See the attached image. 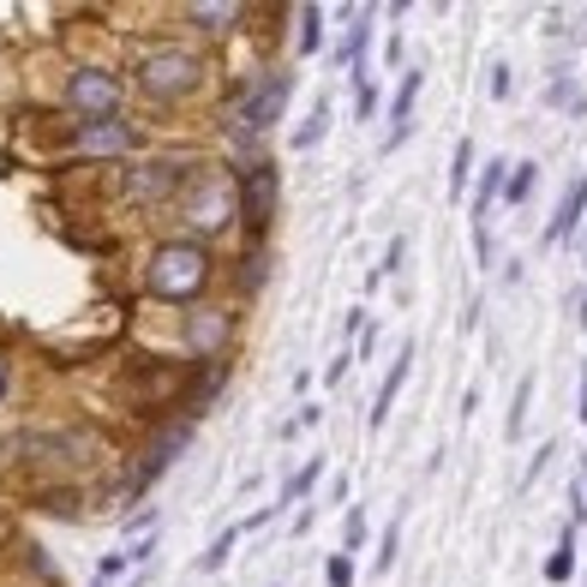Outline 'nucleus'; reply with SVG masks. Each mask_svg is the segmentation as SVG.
<instances>
[{"instance_id": "obj_1", "label": "nucleus", "mask_w": 587, "mask_h": 587, "mask_svg": "<svg viewBox=\"0 0 587 587\" xmlns=\"http://www.w3.org/2000/svg\"><path fill=\"white\" fill-rule=\"evenodd\" d=\"M216 282V258H210V246H198V240H163L151 258H144V294L151 300H163V306H193L204 300V288Z\"/></svg>"}, {"instance_id": "obj_2", "label": "nucleus", "mask_w": 587, "mask_h": 587, "mask_svg": "<svg viewBox=\"0 0 587 587\" xmlns=\"http://www.w3.org/2000/svg\"><path fill=\"white\" fill-rule=\"evenodd\" d=\"M204 79H210V66H204L198 49H181V42H163V49H144L138 66H132V91L144 102H193L204 91Z\"/></svg>"}, {"instance_id": "obj_3", "label": "nucleus", "mask_w": 587, "mask_h": 587, "mask_svg": "<svg viewBox=\"0 0 587 587\" xmlns=\"http://www.w3.org/2000/svg\"><path fill=\"white\" fill-rule=\"evenodd\" d=\"M174 210H181L186 240L204 246V240H216V234H228L234 223H240V186H234L228 168H198Z\"/></svg>"}, {"instance_id": "obj_4", "label": "nucleus", "mask_w": 587, "mask_h": 587, "mask_svg": "<svg viewBox=\"0 0 587 587\" xmlns=\"http://www.w3.org/2000/svg\"><path fill=\"white\" fill-rule=\"evenodd\" d=\"M294 102V72L288 66H264L253 79L234 91V132H246V138H264L270 126H282Z\"/></svg>"}, {"instance_id": "obj_5", "label": "nucleus", "mask_w": 587, "mask_h": 587, "mask_svg": "<svg viewBox=\"0 0 587 587\" xmlns=\"http://www.w3.org/2000/svg\"><path fill=\"white\" fill-rule=\"evenodd\" d=\"M61 102L79 114V126H91V121H121V109H126V79H121V72H109V66H72Z\"/></svg>"}, {"instance_id": "obj_6", "label": "nucleus", "mask_w": 587, "mask_h": 587, "mask_svg": "<svg viewBox=\"0 0 587 587\" xmlns=\"http://www.w3.org/2000/svg\"><path fill=\"white\" fill-rule=\"evenodd\" d=\"M198 168L204 163H193V156H151V163H132L121 186L132 204H181V193L193 186Z\"/></svg>"}, {"instance_id": "obj_7", "label": "nucleus", "mask_w": 587, "mask_h": 587, "mask_svg": "<svg viewBox=\"0 0 587 587\" xmlns=\"http://www.w3.org/2000/svg\"><path fill=\"white\" fill-rule=\"evenodd\" d=\"M234 186H240V228L253 234V240H264L276 223V204H282V174H276V163H246L240 174H234Z\"/></svg>"}, {"instance_id": "obj_8", "label": "nucleus", "mask_w": 587, "mask_h": 587, "mask_svg": "<svg viewBox=\"0 0 587 587\" xmlns=\"http://www.w3.org/2000/svg\"><path fill=\"white\" fill-rule=\"evenodd\" d=\"M144 144V132L132 121H91V126H72V151L91 156V163H121Z\"/></svg>"}, {"instance_id": "obj_9", "label": "nucleus", "mask_w": 587, "mask_h": 587, "mask_svg": "<svg viewBox=\"0 0 587 587\" xmlns=\"http://www.w3.org/2000/svg\"><path fill=\"white\" fill-rule=\"evenodd\" d=\"M186 444H193V420H168V425H163V432H156V437H151V450H144V456H138V474H132V486H126V492H132V497H138V492H144V486H151V480H156V474H168V462H174V456H181V450H186Z\"/></svg>"}, {"instance_id": "obj_10", "label": "nucleus", "mask_w": 587, "mask_h": 587, "mask_svg": "<svg viewBox=\"0 0 587 587\" xmlns=\"http://www.w3.org/2000/svg\"><path fill=\"white\" fill-rule=\"evenodd\" d=\"M228 342H234V318L228 312H193V318H186V348L198 354V365L204 360H223Z\"/></svg>"}, {"instance_id": "obj_11", "label": "nucleus", "mask_w": 587, "mask_h": 587, "mask_svg": "<svg viewBox=\"0 0 587 587\" xmlns=\"http://www.w3.org/2000/svg\"><path fill=\"white\" fill-rule=\"evenodd\" d=\"M181 19L204 37H234L246 24V7H234V0H193V7H181Z\"/></svg>"}, {"instance_id": "obj_12", "label": "nucleus", "mask_w": 587, "mask_h": 587, "mask_svg": "<svg viewBox=\"0 0 587 587\" xmlns=\"http://www.w3.org/2000/svg\"><path fill=\"white\" fill-rule=\"evenodd\" d=\"M581 223H587V181H569L564 198H557V210H552V223H546V246H569Z\"/></svg>"}, {"instance_id": "obj_13", "label": "nucleus", "mask_w": 587, "mask_h": 587, "mask_svg": "<svg viewBox=\"0 0 587 587\" xmlns=\"http://www.w3.org/2000/svg\"><path fill=\"white\" fill-rule=\"evenodd\" d=\"M420 84H425V72H420V66H408V72H402V84H395V96H390V138H384V151H395V144H402L408 132H414Z\"/></svg>"}, {"instance_id": "obj_14", "label": "nucleus", "mask_w": 587, "mask_h": 587, "mask_svg": "<svg viewBox=\"0 0 587 587\" xmlns=\"http://www.w3.org/2000/svg\"><path fill=\"white\" fill-rule=\"evenodd\" d=\"M504 181H509V163H504V156H492V163L474 174V228H486L492 204L504 198Z\"/></svg>"}, {"instance_id": "obj_15", "label": "nucleus", "mask_w": 587, "mask_h": 587, "mask_svg": "<svg viewBox=\"0 0 587 587\" xmlns=\"http://www.w3.org/2000/svg\"><path fill=\"white\" fill-rule=\"evenodd\" d=\"M408 365H414V348H408V342H402V354H395V365H390V372H384V384H378V395H372V414H365V420H372V432H378V425H384V420H390L395 395H402V384H408Z\"/></svg>"}, {"instance_id": "obj_16", "label": "nucleus", "mask_w": 587, "mask_h": 587, "mask_svg": "<svg viewBox=\"0 0 587 587\" xmlns=\"http://www.w3.org/2000/svg\"><path fill=\"white\" fill-rule=\"evenodd\" d=\"M294 24H300V31H294V49H300V54L325 49V7H300V12H294Z\"/></svg>"}, {"instance_id": "obj_17", "label": "nucleus", "mask_w": 587, "mask_h": 587, "mask_svg": "<svg viewBox=\"0 0 587 587\" xmlns=\"http://www.w3.org/2000/svg\"><path fill=\"white\" fill-rule=\"evenodd\" d=\"M534 186H539V163H509V181H504V204L516 210V204L534 198Z\"/></svg>"}, {"instance_id": "obj_18", "label": "nucleus", "mask_w": 587, "mask_h": 587, "mask_svg": "<svg viewBox=\"0 0 587 587\" xmlns=\"http://www.w3.org/2000/svg\"><path fill=\"white\" fill-rule=\"evenodd\" d=\"M318 480H325V456H312V462H306V467H300V474H294V480H288V486H282V497H276V509H294V504H300V497H306V492H312V486H318Z\"/></svg>"}, {"instance_id": "obj_19", "label": "nucleus", "mask_w": 587, "mask_h": 587, "mask_svg": "<svg viewBox=\"0 0 587 587\" xmlns=\"http://www.w3.org/2000/svg\"><path fill=\"white\" fill-rule=\"evenodd\" d=\"M569 576H576V527H564L557 552L546 557V581H569Z\"/></svg>"}, {"instance_id": "obj_20", "label": "nucleus", "mask_w": 587, "mask_h": 587, "mask_svg": "<svg viewBox=\"0 0 587 587\" xmlns=\"http://www.w3.org/2000/svg\"><path fill=\"white\" fill-rule=\"evenodd\" d=\"M234 546H240V527H223V534H216V539H210V546H204V557H198V569H204V576H216V569H223V564H228V557H234Z\"/></svg>"}, {"instance_id": "obj_21", "label": "nucleus", "mask_w": 587, "mask_h": 587, "mask_svg": "<svg viewBox=\"0 0 587 587\" xmlns=\"http://www.w3.org/2000/svg\"><path fill=\"white\" fill-rule=\"evenodd\" d=\"M546 102H552V109H569V114H576V109H581V84L569 79V72H552V84H546Z\"/></svg>"}, {"instance_id": "obj_22", "label": "nucleus", "mask_w": 587, "mask_h": 587, "mask_svg": "<svg viewBox=\"0 0 587 587\" xmlns=\"http://www.w3.org/2000/svg\"><path fill=\"white\" fill-rule=\"evenodd\" d=\"M325 132H330V109H325V102H318V109H312V114H306V126H300V132H294V138H288V144H294V151H312V144H318V138H325Z\"/></svg>"}, {"instance_id": "obj_23", "label": "nucleus", "mask_w": 587, "mask_h": 587, "mask_svg": "<svg viewBox=\"0 0 587 587\" xmlns=\"http://www.w3.org/2000/svg\"><path fill=\"white\" fill-rule=\"evenodd\" d=\"M474 163H480V156H474V144L462 138V144H456V163H450V193H456V198L467 193V181H474Z\"/></svg>"}, {"instance_id": "obj_24", "label": "nucleus", "mask_w": 587, "mask_h": 587, "mask_svg": "<svg viewBox=\"0 0 587 587\" xmlns=\"http://www.w3.org/2000/svg\"><path fill=\"white\" fill-rule=\"evenodd\" d=\"M395 552H402V522H390V527H384V539H378V557H372L378 576H384V569H395Z\"/></svg>"}, {"instance_id": "obj_25", "label": "nucleus", "mask_w": 587, "mask_h": 587, "mask_svg": "<svg viewBox=\"0 0 587 587\" xmlns=\"http://www.w3.org/2000/svg\"><path fill=\"white\" fill-rule=\"evenodd\" d=\"M527 402H534V378H522V384H516V402H509V437H522V425H527Z\"/></svg>"}, {"instance_id": "obj_26", "label": "nucleus", "mask_w": 587, "mask_h": 587, "mask_svg": "<svg viewBox=\"0 0 587 587\" xmlns=\"http://www.w3.org/2000/svg\"><path fill=\"white\" fill-rule=\"evenodd\" d=\"M402 258H408V240H402V234H395V240L384 246V264H378V270H372V288L384 282V276H395V270H402Z\"/></svg>"}, {"instance_id": "obj_27", "label": "nucleus", "mask_w": 587, "mask_h": 587, "mask_svg": "<svg viewBox=\"0 0 587 587\" xmlns=\"http://www.w3.org/2000/svg\"><path fill=\"white\" fill-rule=\"evenodd\" d=\"M126 569H132V557H126V552H109V557L96 564V581H102V587H114V581L126 576Z\"/></svg>"}, {"instance_id": "obj_28", "label": "nucleus", "mask_w": 587, "mask_h": 587, "mask_svg": "<svg viewBox=\"0 0 587 587\" xmlns=\"http://www.w3.org/2000/svg\"><path fill=\"white\" fill-rule=\"evenodd\" d=\"M240 270H246V276H240V288H246V294H253V288H264V270H270L264 246H258V253H246V264H240Z\"/></svg>"}, {"instance_id": "obj_29", "label": "nucleus", "mask_w": 587, "mask_h": 587, "mask_svg": "<svg viewBox=\"0 0 587 587\" xmlns=\"http://www.w3.org/2000/svg\"><path fill=\"white\" fill-rule=\"evenodd\" d=\"M325 581H330V587H354V557H348V552H342V557H330Z\"/></svg>"}, {"instance_id": "obj_30", "label": "nucleus", "mask_w": 587, "mask_h": 587, "mask_svg": "<svg viewBox=\"0 0 587 587\" xmlns=\"http://www.w3.org/2000/svg\"><path fill=\"white\" fill-rule=\"evenodd\" d=\"M342 539H348V552L365 539V509H348V522H342Z\"/></svg>"}, {"instance_id": "obj_31", "label": "nucleus", "mask_w": 587, "mask_h": 587, "mask_svg": "<svg viewBox=\"0 0 587 587\" xmlns=\"http://www.w3.org/2000/svg\"><path fill=\"white\" fill-rule=\"evenodd\" d=\"M132 527H138V539H144V534L156 527V509H132V516H126V534H132Z\"/></svg>"}, {"instance_id": "obj_32", "label": "nucleus", "mask_w": 587, "mask_h": 587, "mask_svg": "<svg viewBox=\"0 0 587 587\" xmlns=\"http://www.w3.org/2000/svg\"><path fill=\"white\" fill-rule=\"evenodd\" d=\"M348 365H354V354H336V360L325 365V384H342V378H348Z\"/></svg>"}, {"instance_id": "obj_33", "label": "nucleus", "mask_w": 587, "mask_h": 587, "mask_svg": "<svg viewBox=\"0 0 587 587\" xmlns=\"http://www.w3.org/2000/svg\"><path fill=\"white\" fill-rule=\"evenodd\" d=\"M492 96H497V102H504V96H509V66H504V61H497V66H492Z\"/></svg>"}, {"instance_id": "obj_34", "label": "nucleus", "mask_w": 587, "mask_h": 587, "mask_svg": "<svg viewBox=\"0 0 587 587\" xmlns=\"http://www.w3.org/2000/svg\"><path fill=\"white\" fill-rule=\"evenodd\" d=\"M151 552H156V534H144V539H132V552H126V557H132V564H144Z\"/></svg>"}, {"instance_id": "obj_35", "label": "nucleus", "mask_w": 587, "mask_h": 587, "mask_svg": "<svg viewBox=\"0 0 587 587\" xmlns=\"http://www.w3.org/2000/svg\"><path fill=\"white\" fill-rule=\"evenodd\" d=\"M576 420H587V365H581V390H576Z\"/></svg>"}, {"instance_id": "obj_36", "label": "nucleus", "mask_w": 587, "mask_h": 587, "mask_svg": "<svg viewBox=\"0 0 587 587\" xmlns=\"http://www.w3.org/2000/svg\"><path fill=\"white\" fill-rule=\"evenodd\" d=\"M7 390H12V365L0 360V402H7Z\"/></svg>"}, {"instance_id": "obj_37", "label": "nucleus", "mask_w": 587, "mask_h": 587, "mask_svg": "<svg viewBox=\"0 0 587 587\" xmlns=\"http://www.w3.org/2000/svg\"><path fill=\"white\" fill-rule=\"evenodd\" d=\"M581 264H587V223H581Z\"/></svg>"}, {"instance_id": "obj_38", "label": "nucleus", "mask_w": 587, "mask_h": 587, "mask_svg": "<svg viewBox=\"0 0 587 587\" xmlns=\"http://www.w3.org/2000/svg\"><path fill=\"white\" fill-rule=\"evenodd\" d=\"M581 497H587V467H581Z\"/></svg>"}, {"instance_id": "obj_39", "label": "nucleus", "mask_w": 587, "mask_h": 587, "mask_svg": "<svg viewBox=\"0 0 587 587\" xmlns=\"http://www.w3.org/2000/svg\"><path fill=\"white\" fill-rule=\"evenodd\" d=\"M276 587H282V581H276Z\"/></svg>"}]
</instances>
